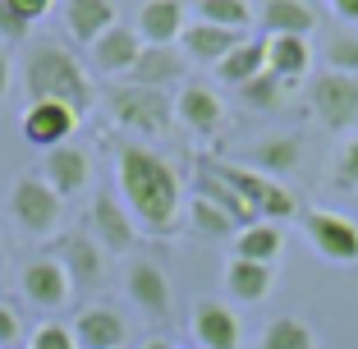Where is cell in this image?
Listing matches in <instances>:
<instances>
[{
	"label": "cell",
	"instance_id": "6da1fadb",
	"mask_svg": "<svg viewBox=\"0 0 358 349\" xmlns=\"http://www.w3.org/2000/svg\"><path fill=\"white\" fill-rule=\"evenodd\" d=\"M115 184H120V202L124 212L134 216L138 234H152V239H170L184 225V184H179V170L166 157H157L143 143H129L115 152Z\"/></svg>",
	"mask_w": 358,
	"mask_h": 349
},
{
	"label": "cell",
	"instance_id": "7a4b0ae2",
	"mask_svg": "<svg viewBox=\"0 0 358 349\" xmlns=\"http://www.w3.org/2000/svg\"><path fill=\"white\" fill-rule=\"evenodd\" d=\"M23 87H28V101H64L78 115L92 111V101H96L92 74L60 42H37L28 51V60H23Z\"/></svg>",
	"mask_w": 358,
	"mask_h": 349
},
{
	"label": "cell",
	"instance_id": "3957f363",
	"mask_svg": "<svg viewBox=\"0 0 358 349\" xmlns=\"http://www.w3.org/2000/svg\"><path fill=\"white\" fill-rule=\"evenodd\" d=\"M202 161L211 166L216 180H225L243 202H248V207H253L257 221H285V216L299 212V198L289 193V184L266 180L262 170H253L248 161H221V157H202Z\"/></svg>",
	"mask_w": 358,
	"mask_h": 349
},
{
	"label": "cell",
	"instance_id": "277c9868",
	"mask_svg": "<svg viewBox=\"0 0 358 349\" xmlns=\"http://www.w3.org/2000/svg\"><path fill=\"white\" fill-rule=\"evenodd\" d=\"M106 106H110L115 124L134 129V134H143V138H161V134H170V124H175V101H170L166 92H157V87L120 83V87H110Z\"/></svg>",
	"mask_w": 358,
	"mask_h": 349
},
{
	"label": "cell",
	"instance_id": "5b68a950",
	"mask_svg": "<svg viewBox=\"0 0 358 349\" xmlns=\"http://www.w3.org/2000/svg\"><path fill=\"white\" fill-rule=\"evenodd\" d=\"M299 230L313 243V253L331 266H358V221L331 207H308L299 216Z\"/></svg>",
	"mask_w": 358,
	"mask_h": 349
},
{
	"label": "cell",
	"instance_id": "8992f818",
	"mask_svg": "<svg viewBox=\"0 0 358 349\" xmlns=\"http://www.w3.org/2000/svg\"><path fill=\"white\" fill-rule=\"evenodd\" d=\"M10 216L19 221L23 234L46 239V234H55L60 221H64V198L42 180V175H19L14 189H10Z\"/></svg>",
	"mask_w": 358,
	"mask_h": 349
},
{
	"label": "cell",
	"instance_id": "52a82bcc",
	"mask_svg": "<svg viewBox=\"0 0 358 349\" xmlns=\"http://www.w3.org/2000/svg\"><path fill=\"white\" fill-rule=\"evenodd\" d=\"M308 111L331 134H349L358 124V78L354 74H317L308 83Z\"/></svg>",
	"mask_w": 358,
	"mask_h": 349
},
{
	"label": "cell",
	"instance_id": "ba28073f",
	"mask_svg": "<svg viewBox=\"0 0 358 349\" xmlns=\"http://www.w3.org/2000/svg\"><path fill=\"white\" fill-rule=\"evenodd\" d=\"M87 221H92V239H96V248H101L106 257H124V253H134L138 225H134V216L124 212V202H120V198H110V193H96V198H92V212H87Z\"/></svg>",
	"mask_w": 358,
	"mask_h": 349
},
{
	"label": "cell",
	"instance_id": "9c48e42d",
	"mask_svg": "<svg viewBox=\"0 0 358 349\" xmlns=\"http://www.w3.org/2000/svg\"><path fill=\"white\" fill-rule=\"evenodd\" d=\"M78 111L74 106H64V101H28V111H23L19 120V134L28 138L32 148H64L69 143V134L78 129Z\"/></svg>",
	"mask_w": 358,
	"mask_h": 349
},
{
	"label": "cell",
	"instance_id": "30bf717a",
	"mask_svg": "<svg viewBox=\"0 0 358 349\" xmlns=\"http://www.w3.org/2000/svg\"><path fill=\"white\" fill-rule=\"evenodd\" d=\"M19 290H23V299H28L32 308H42V313H60V308H69V299H74L69 271H64L55 257H37V262L23 266Z\"/></svg>",
	"mask_w": 358,
	"mask_h": 349
},
{
	"label": "cell",
	"instance_id": "8fae6325",
	"mask_svg": "<svg viewBox=\"0 0 358 349\" xmlns=\"http://www.w3.org/2000/svg\"><path fill=\"white\" fill-rule=\"evenodd\" d=\"M55 262L69 271V285H74V290H96L110 257L96 248L92 234H69V239H60V253H55Z\"/></svg>",
	"mask_w": 358,
	"mask_h": 349
},
{
	"label": "cell",
	"instance_id": "7c38bea8",
	"mask_svg": "<svg viewBox=\"0 0 358 349\" xmlns=\"http://www.w3.org/2000/svg\"><path fill=\"white\" fill-rule=\"evenodd\" d=\"M46 184H51L60 198H74L92 184V157L83 148H51L42 157V170H37Z\"/></svg>",
	"mask_w": 358,
	"mask_h": 349
},
{
	"label": "cell",
	"instance_id": "4fadbf2b",
	"mask_svg": "<svg viewBox=\"0 0 358 349\" xmlns=\"http://www.w3.org/2000/svg\"><path fill=\"white\" fill-rule=\"evenodd\" d=\"M189 331L202 349H239V318L216 299H198L189 313Z\"/></svg>",
	"mask_w": 358,
	"mask_h": 349
},
{
	"label": "cell",
	"instance_id": "5bb4252c",
	"mask_svg": "<svg viewBox=\"0 0 358 349\" xmlns=\"http://www.w3.org/2000/svg\"><path fill=\"white\" fill-rule=\"evenodd\" d=\"M124 294L134 299L143 313H152V318H166L170 313V280L148 257H134V262L124 266Z\"/></svg>",
	"mask_w": 358,
	"mask_h": 349
},
{
	"label": "cell",
	"instance_id": "9a60e30c",
	"mask_svg": "<svg viewBox=\"0 0 358 349\" xmlns=\"http://www.w3.org/2000/svg\"><path fill=\"white\" fill-rule=\"evenodd\" d=\"M74 340L78 349H124L129 340V322L120 318L115 308L106 304H87L74 318Z\"/></svg>",
	"mask_w": 358,
	"mask_h": 349
},
{
	"label": "cell",
	"instance_id": "2e32d148",
	"mask_svg": "<svg viewBox=\"0 0 358 349\" xmlns=\"http://www.w3.org/2000/svg\"><path fill=\"white\" fill-rule=\"evenodd\" d=\"M138 51H143V37H138V28H124V23H115L110 32H101V37L87 46L96 74H115V78H124L129 69H134Z\"/></svg>",
	"mask_w": 358,
	"mask_h": 349
},
{
	"label": "cell",
	"instance_id": "e0dca14e",
	"mask_svg": "<svg viewBox=\"0 0 358 349\" xmlns=\"http://www.w3.org/2000/svg\"><path fill=\"white\" fill-rule=\"evenodd\" d=\"M60 14H64V32H69L74 42H83V46H92L101 32H110L120 23L115 19V0H64Z\"/></svg>",
	"mask_w": 358,
	"mask_h": 349
},
{
	"label": "cell",
	"instance_id": "ac0fdd59",
	"mask_svg": "<svg viewBox=\"0 0 358 349\" xmlns=\"http://www.w3.org/2000/svg\"><path fill=\"white\" fill-rule=\"evenodd\" d=\"M179 74H184V55H179L175 46H143L138 60H134V69L124 74V83L166 92L170 83H179Z\"/></svg>",
	"mask_w": 358,
	"mask_h": 349
},
{
	"label": "cell",
	"instance_id": "d6986e66",
	"mask_svg": "<svg viewBox=\"0 0 358 349\" xmlns=\"http://www.w3.org/2000/svg\"><path fill=\"white\" fill-rule=\"evenodd\" d=\"M175 120H179L184 129H193L198 138H207V134H216V129H221L225 106H221V97L211 92V87L189 83L184 92L175 97Z\"/></svg>",
	"mask_w": 358,
	"mask_h": 349
},
{
	"label": "cell",
	"instance_id": "ffe728a7",
	"mask_svg": "<svg viewBox=\"0 0 358 349\" xmlns=\"http://www.w3.org/2000/svg\"><path fill=\"white\" fill-rule=\"evenodd\" d=\"M189 19H184V5L179 0H148L138 10V37L143 46H175L184 37Z\"/></svg>",
	"mask_w": 358,
	"mask_h": 349
},
{
	"label": "cell",
	"instance_id": "44dd1931",
	"mask_svg": "<svg viewBox=\"0 0 358 349\" xmlns=\"http://www.w3.org/2000/svg\"><path fill=\"white\" fill-rule=\"evenodd\" d=\"M193 198H202V202H211V207H221L225 216H230L239 230H248V225H257V216H253V207L239 198V193L230 189L225 180H216L211 175V166L207 161H198V170H193Z\"/></svg>",
	"mask_w": 358,
	"mask_h": 349
},
{
	"label": "cell",
	"instance_id": "7402d4cb",
	"mask_svg": "<svg viewBox=\"0 0 358 349\" xmlns=\"http://www.w3.org/2000/svg\"><path fill=\"white\" fill-rule=\"evenodd\" d=\"M303 161V143L294 134H271V138H257L253 152H248V166L262 170L266 180H285L289 170Z\"/></svg>",
	"mask_w": 358,
	"mask_h": 349
},
{
	"label": "cell",
	"instance_id": "603a6c76",
	"mask_svg": "<svg viewBox=\"0 0 358 349\" xmlns=\"http://www.w3.org/2000/svg\"><path fill=\"white\" fill-rule=\"evenodd\" d=\"M275 271L266 262H248V257H230L225 262V294L239 299V304H262L271 294Z\"/></svg>",
	"mask_w": 358,
	"mask_h": 349
},
{
	"label": "cell",
	"instance_id": "cb8c5ba5",
	"mask_svg": "<svg viewBox=\"0 0 358 349\" xmlns=\"http://www.w3.org/2000/svg\"><path fill=\"white\" fill-rule=\"evenodd\" d=\"M239 42H243V32L211 28V23H198V19H193L189 28H184V37H179L184 55H193V60H207V64H221V60H225V55H230Z\"/></svg>",
	"mask_w": 358,
	"mask_h": 349
},
{
	"label": "cell",
	"instance_id": "d4e9b609",
	"mask_svg": "<svg viewBox=\"0 0 358 349\" xmlns=\"http://www.w3.org/2000/svg\"><path fill=\"white\" fill-rule=\"evenodd\" d=\"M313 51H308V37H266V74H275L280 83H294L308 74Z\"/></svg>",
	"mask_w": 358,
	"mask_h": 349
},
{
	"label": "cell",
	"instance_id": "484cf974",
	"mask_svg": "<svg viewBox=\"0 0 358 349\" xmlns=\"http://www.w3.org/2000/svg\"><path fill=\"white\" fill-rule=\"evenodd\" d=\"M262 28H266V37H308L317 28V14L308 10L303 0H266Z\"/></svg>",
	"mask_w": 358,
	"mask_h": 349
},
{
	"label": "cell",
	"instance_id": "4316f807",
	"mask_svg": "<svg viewBox=\"0 0 358 349\" xmlns=\"http://www.w3.org/2000/svg\"><path fill=\"white\" fill-rule=\"evenodd\" d=\"M257 74H266V42H253V37H243V42L234 46L221 64H216V78L230 83V87L253 83Z\"/></svg>",
	"mask_w": 358,
	"mask_h": 349
},
{
	"label": "cell",
	"instance_id": "83f0119b",
	"mask_svg": "<svg viewBox=\"0 0 358 349\" xmlns=\"http://www.w3.org/2000/svg\"><path fill=\"white\" fill-rule=\"evenodd\" d=\"M280 243H285L280 225L257 221V225H248V230L234 234V257H248V262H266L271 266L275 257H280Z\"/></svg>",
	"mask_w": 358,
	"mask_h": 349
},
{
	"label": "cell",
	"instance_id": "f1b7e54d",
	"mask_svg": "<svg viewBox=\"0 0 358 349\" xmlns=\"http://www.w3.org/2000/svg\"><path fill=\"white\" fill-rule=\"evenodd\" d=\"M253 349H317V336L303 318H271Z\"/></svg>",
	"mask_w": 358,
	"mask_h": 349
},
{
	"label": "cell",
	"instance_id": "f546056e",
	"mask_svg": "<svg viewBox=\"0 0 358 349\" xmlns=\"http://www.w3.org/2000/svg\"><path fill=\"white\" fill-rule=\"evenodd\" d=\"M198 10V23H211V28H230V32H243L253 23V10L248 0H193Z\"/></svg>",
	"mask_w": 358,
	"mask_h": 349
},
{
	"label": "cell",
	"instance_id": "4dcf8cb0",
	"mask_svg": "<svg viewBox=\"0 0 358 349\" xmlns=\"http://www.w3.org/2000/svg\"><path fill=\"white\" fill-rule=\"evenodd\" d=\"M184 216H189V225L198 234H207V239H234V234H239V225H234L221 207H211V202H202V198H189Z\"/></svg>",
	"mask_w": 358,
	"mask_h": 349
},
{
	"label": "cell",
	"instance_id": "1f68e13d",
	"mask_svg": "<svg viewBox=\"0 0 358 349\" xmlns=\"http://www.w3.org/2000/svg\"><path fill=\"white\" fill-rule=\"evenodd\" d=\"M327 64H331V74H354L358 78V32H331L327 37Z\"/></svg>",
	"mask_w": 358,
	"mask_h": 349
},
{
	"label": "cell",
	"instance_id": "d6a6232c",
	"mask_svg": "<svg viewBox=\"0 0 358 349\" xmlns=\"http://www.w3.org/2000/svg\"><path fill=\"white\" fill-rule=\"evenodd\" d=\"M331 184H336L340 193H354L358 189V134H349L345 143H340L336 161H331Z\"/></svg>",
	"mask_w": 358,
	"mask_h": 349
},
{
	"label": "cell",
	"instance_id": "836d02e7",
	"mask_svg": "<svg viewBox=\"0 0 358 349\" xmlns=\"http://www.w3.org/2000/svg\"><path fill=\"white\" fill-rule=\"evenodd\" d=\"M23 349H78V340H74V327L69 322H42V327H32V336H28V345Z\"/></svg>",
	"mask_w": 358,
	"mask_h": 349
},
{
	"label": "cell",
	"instance_id": "e575fe53",
	"mask_svg": "<svg viewBox=\"0 0 358 349\" xmlns=\"http://www.w3.org/2000/svg\"><path fill=\"white\" fill-rule=\"evenodd\" d=\"M280 87H285V83H280V78H275V74H257L253 83H243L239 92L248 97L253 106H280Z\"/></svg>",
	"mask_w": 358,
	"mask_h": 349
},
{
	"label": "cell",
	"instance_id": "d590c367",
	"mask_svg": "<svg viewBox=\"0 0 358 349\" xmlns=\"http://www.w3.org/2000/svg\"><path fill=\"white\" fill-rule=\"evenodd\" d=\"M28 345V331H23L19 313L10 304H0V349H23Z\"/></svg>",
	"mask_w": 358,
	"mask_h": 349
},
{
	"label": "cell",
	"instance_id": "8d00e7d4",
	"mask_svg": "<svg viewBox=\"0 0 358 349\" xmlns=\"http://www.w3.org/2000/svg\"><path fill=\"white\" fill-rule=\"evenodd\" d=\"M23 32H28V23H23L19 14H14L10 0H0V37H5V42H19Z\"/></svg>",
	"mask_w": 358,
	"mask_h": 349
},
{
	"label": "cell",
	"instance_id": "74e56055",
	"mask_svg": "<svg viewBox=\"0 0 358 349\" xmlns=\"http://www.w3.org/2000/svg\"><path fill=\"white\" fill-rule=\"evenodd\" d=\"M10 5H14V14H19V19L28 23V28H32L37 19H46V14L55 10V0H10Z\"/></svg>",
	"mask_w": 358,
	"mask_h": 349
},
{
	"label": "cell",
	"instance_id": "f35d334b",
	"mask_svg": "<svg viewBox=\"0 0 358 349\" xmlns=\"http://www.w3.org/2000/svg\"><path fill=\"white\" fill-rule=\"evenodd\" d=\"M331 10H336L345 23H358V0H331Z\"/></svg>",
	"mask_w": 358,
	"mask_h": 349
},
{
	"label": "cell",
	"instance_id": "ab89813d",
	"mask_svg": "<svg viewBox=\"0 0 358 349\" xmlns=\"http://www.w3.org/2000/svg\"><path fill=\"white\" fill-rule=\"evenodd\" d=\"M10 92V55H5V46H0V97Z\"/></svg>",
	"mask_w": 358,
	"mask_h": 349
},
{
	"label": "cell",
	"instance_id": "60d3db41",
	"mask_svg": "<svg viewBox=\"0 0 358 349\" xmlns=\"http://www.w3.org/2000/svg\"><path fill=\"white\" fill-rule=\"evenodd\" d=\"M143 349H175V345H170V340H148Z\"/></svg>",
	"mask_w": 358,
	"mask_h": 349
}]
</instances>
